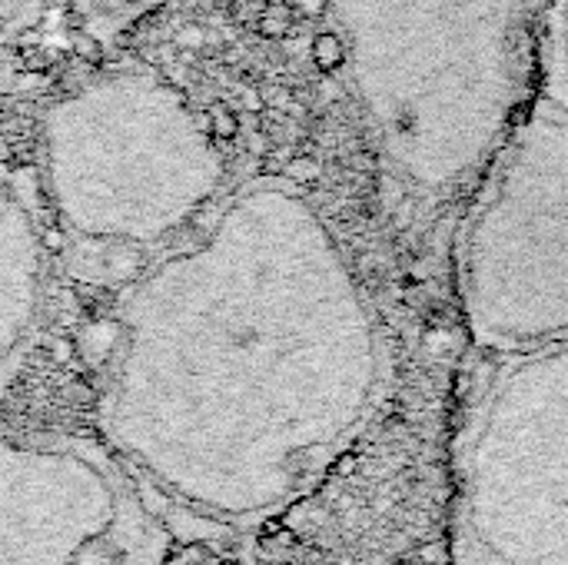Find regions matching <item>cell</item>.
<instances>
[{
  "mask_svg": "<svg viewBox=\"0 0 568 565\" xmlns=\"http://www.w3.org/2000/svg\"><path fill=\"white\" fill-rule=\"evenodd\" d=\"M160 0H73L80 27L93 40H116L123 37L143 13H150Z\"/></svg>",
  "mask_w": 568,
  "mask_h": 565,
  "instance_id": "cell-5",
  "label": "cell"
},
{
  "mask_svg": "<svg viewBox=\"0 0 568 565\" xmlns=\"http://www.w3.org/2000/svg\"><path fill=\"white\" fill-rule=\"evenodd\" d=\"M67 266L130 283L223 193L226 163L186 93L146 67H113L53 97L37 130Z\"/></svg>",
  "mask_w": 568,
  "mask_h": 565,
  "instance_id": "cell-2",
  "label": "cell"
},
{
  "mask_svg": "<svg viewBox=\"0 0 568 565\" xmlns=\"http://www.w3.org/2000/svg\"><path fill=\"white\" fill-rule=\"evenodd\" d=\"M7 93H10V73H7V50H0V167L10 157V140L3 130V107H7Z\"/></svg>",
  "mask_w": 568,
  "mask_h": 565,
  "instance_id": "cell-6",
  "label": "cell"
},
{
  "mask_svg": "<svg viewBox=\"0 0 568 565\" xmlns=\"http://www.w3.org/2000/svg\"><path fill=\"white\" fill-rule=\"evenodd\" d=\"M456 565H568V413H506L456 480Z\"/></svg>",
  "mask_w": 568,
  "mask_h": 565,
  "instance_id": "cell-3",
  "label": "cell"
},
{
  "mask_svg": "<svg viewBox=\"0 0 568 565\" xmlns=\"http://www.w3.org/2000/svg\"><path fill=\"white\" fill-rule=\"evenodd\" d=\"M47 303V240L23 186L0 167V396L30 356Z\"/></svg>",
  "mask_w": 568,
  "mask_h": 565,
  "instance_id": "cell-4",
  "label": "cell"
},
{
  "mask_svg": "<svg viewBox=\"0 0 568 565\" xmlns=\"http://www.w3.org/2000/svg\"><path fill=\"white\" fill-rule=\"evenodd\" d=\"M320 60H323V67H336L343 60V43L336 37H323L320 40Z\"/></svg>",
  "mask_w": 568,
  "mask_h": 565,
  "instance_id": "cell-8",
  "label": "cell"
},
{
  "mask_svg": "<svg viewBox=\"0 0 568 565\" xmlns=\"http://www.w3.org/2000/svg\"><path fill=\"white\" fill-rule=\"evenodd\" d=\"M306 233L290 183L246 180L126 283L100 376L116 446L176 473L240 463L260 503L323 473L363 393L323 350Z\"/></svg>",
  "mask_w": 568,
  "mask_h": 565,
  "instance_id": "cell-1",
  "label": "cell"
},
{
  "mask_svg": "<svg viewBox=\"0 0 568 565\" xmlns=\"http://www.w3.org/2000/svg\"><path fill=\"white\" fill-rule=\"evenodd\" d=\"M20 13H23V0H0V47L13 33V23L20 20Z\"/></svg>",
  "mask_w": 568,
  "mask_h": 565,
  "instance_id": "cell-7",
  "label": "cell"
}]
</instances>
